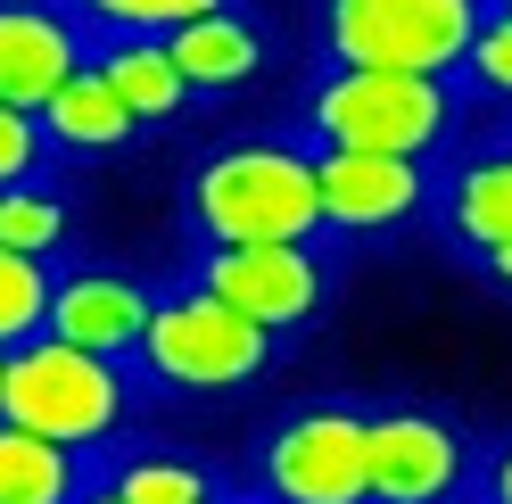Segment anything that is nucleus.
Wrapping results in <instances>:
<instances>
[{
    "mask_svg": "<svg viewBox=\"0 0 512 504\" xmlns=\"http://www.w3.org/2000/svg\"><path fill=\"white\" fill-rule=\"evenodd\" d=\"M281 356L273 331L240 323L232 306H215L207 290H157V314H149V339H141V381L166 389V397H232L248 381H265Z\"/></svg>",
    "mask_w": 512,
    "mask_h": 504,
    "instance_id": "39448f33",
    "label": "nucleus"
},
{
    "mask_svg": "<svg viewBox=\"0 0 512 504\" xmlns=\"http://www.w3.org/2000/svg\"><path fill=\"white\" fill-rule=\"evenodd\" d=\"M471 438L438 405H380L372 414V504H463Z\"/></svg>",
    "mask_w": 512,
    "mask_h": 504,
    "instance_id": "6e6552de",
    "label": "nucleus"
},
{
    "mask_svg": "<svg viewBox=\"0 0 512 504\" xmlns=\"http://www.w3.org/2000/svg\"><path fill=\"white\" fill-rule=\"evenodd\" d=\"M479 504H512V430L488 447V463H479Z\"/></svg>",
    "mask_w": 512,
    "mask_h": 504,
    "instance_id": "4be33fe9",
    "label": "nucleus"
},
{
    "mask_svg": "<svg viewBox=\"0 0 512 504\" xmlns=\"http://www.w3.org/2000/svg\"><path fill=\"white\" fill-rule=\"evenodd\" d=\"M42 133H50V149H67V157H108V149H133V141H141V116L83 67V75L42 108Z\"/></svg>",
    "mask_w": 512,
    "mask_h": 504,
    "instance_id": "2eb2a0df",
    "label": "nucleus"
},
{
    "mask_svg": "<svg viewBox=\"0 0 512 504\" xmlns=\"http://www.w3.org/2000/svg\"><path fill=\"white\" fill-rule=\"evenodd\" d=\"M182 215L199 248H314L323 240V182L298 141H223L182 182Z\"/></svg>",
    "mask_w": 512,
    "mask_h": 504,
    "instance_id": "f257e3e1",
    "label": "nucleus"
},
{
    "mask_svg": "<svg viewBox=\"0 0 512 504\" xmlns=\"http://www.w3.org/2000/svg\"><path fill=\"white\" fill-rule=\"evenodd\" d=\"M504 157H512V149H504Z\"/></svg>",
    "mask_w": 512,
    "mask_h": 504,
    "instance_id": "a878e982",
    "label": "nucleus"
},
{
    "mask_svg": "<svg viewBox=\"0 0 512 504\" xmlns=\"http://www.w3.org/2000/svg\"><path fill=\"white\" fill-rule=\"evenodd\" d=\"M479 25H488L479 0H331L323 9V50L347 75L455 83L471 67Z\"/></svg>",
    "mask_w": 512,
    "mask_h": 504,
    "instance_id": "7ed1b4c3",
    "label": "nucleus"
},
{
    "mask_svg": "<svg viewBox=\"0 0 512 504\" xmlns=\"http://www.w3.org/2000/svg\"><path fill=\"white\" fill-rule=\"evenodd\" d=\"M190 290H207L215 306H232L256 331L290 339L331 306V265H323V248H199Z\"/></svg>",
    "mask_w": 512,
    "mask_h": 504,
    "instance_id": "0eeeda50",
    "label": "nucleus"
},
{
    "mask_svg": "<svg viewBox=\"0 0 512 504\" xmlns=\"http://www.w3.org/2000/svg\"><path fill=\"white\" fill-rule=\"evenodd\" d=\"M149 314H157L149 281L116 273V265H83L50 298V339H67L83 356H108V364H133L141 339H149Z\"/></svg>",
    "mask_w": 512,
    "mask_h": 504,
    "instance_id": "9b49d317",
    "label": "nucleus"
},
{
    "mask_svg": "<svg viewBox=\"0 0 512 504\" xmlns=\"http://www.w3.org/2000/svg\"><path fill=\"white\" fill-rule=\"evenodd\" d=\"M0 364H9V356H0Z\"/></svg>",
    "mask_w": 512,
    "mask_h": 504,
    "instance_id": "393cba45",
    "label": "nucleus"
},
{
    "mask_svg": "<svg viewBox=\"0 0 512 504\" xmlns=\"http://www.w3.org/2000/svg\"><path fill=\"white\" fill-rule=\"evenodd\" d=\"M166 58L182 67V83H190V100H223V91H248L256 75H265V58H273V42H265V25H256L248 9H207L199 25H182V34L166 42Z\"/></svg>",
    "mask_w": 512,
    "mask_h": 504,
    "instance_id": "f8f14e48",
    "label": "nucleus"
},
{
    "mask_svg": "<svg viewBox=\"0 0 512 504\" xmlns=\"http://www.w3.org/2000/svg\"><path fill=\"white\" fill-rule=\"evenodd\" d=\"M314 182H323V232L380 248L430 207V166L413 157H364V149H314Z\"/></svg>",
    "mask_w": 512,
    "mask_h": 504,
    "instance_id": "1a4fd4ad",
    "label": "nucleus"
},
{
    "mask_svg": "<svg viewBox=\"0 0 512 504\" xmlns=\"http://www.w3.org/2000/svg\"><path fill=\"white\" fill-rule=\"evenodd\" d=\"M75 232V199L58 191V182H25V191H0V248L9 257H34L50 265L58 248Z\"/></svg>",
    "mask_w": 512,
    "mask_h": 504,
    "instance_id": "f3484780",
    "label": "nucleus"
},
{
    "mask_svg": "<svg viewBox=\"0 0 512 504\" xmlns=\"http://www.w3.org/2000/svg\"><path fill=\"white\" fill-rule=\"evenodd\" d=\"M479 265H488V281H496V290H512V240L496 248V257H479Z\"/></svg>",
    "mask_w": 512,
    "mask_h": 504,
    "instance_id": "5701e85b",
    "label": "nucleus"
},
{
    "mask_svg": "<svg viewBox=\"0 0 512 504\" xmlns=\"http://www.w3.org/2000/svg\"><path fill=\"white\" fill-rule=\"evenodd\" d=\"M306 133H314V149H364V157H413V166H430L446 149V133H455V83L323 67L314 91H306Z\"/></svg>",
    "mask_w": 512,
    "mask_h": 504,
    "instance_id": "20e7f679",
    "label": "nucleus"
},
{
    "mask_svg": "<svg viewBox=\"0 0 512 504\" xmlns=\"http://www.w3.org/2000/svg\"><path fill=\"white\" fill-rule=\"evenodd\" d=\"M108 496H124V504H215L223 488L190 455H133L124 471H108Z\"/></svg>",
    "mask_w": 512,
    "mask_h": 504,
    "instance_id": "a211bd4d",
    "label": "nucleus"
},
{
    "mask_svg": "<svg viewBox=\"0 0 512 504\" xmlns=\"http://www.w3.org/2000/svg\"><path fill=\"white\" fill-rule=\"evenodd\" d=\"M91 488V455H67L34 430H9L0 422V504H83Z\"/></svg>",
    "mask_w": 512,
    "mask_h": 504,
    "instance_id": "dca6fc26",
    "label": "nucleus"
},
{
    "mask_svg": "<svg viewBox=\"0 0 512 504\" xmlns=\"http://www.w3.org/2000/svg\"><path fill=\"white\" fill-rule=\"evenodd\" d=\"M248 504H372V414L347 397H314L281 414L256 447Z\"/></svg>",
    "mask_w": 512,
    "mask_h": 504,
    "instance_id": "423d86ee",
    "label": "nucleus"
},
{
    "mask_svg": "<svg viewBox=\"0 0 512 504\" xmlns=\"http://www.w3.org/2000/svg\"><path fill=\"white\" fill-rule=\"evenodd\" d=\"M133 372L108 364V356H83L67 339H25V348L0 364V422L9 430H34L67 455H100L133 430Z\"/></svg>",
    "mask_w": 512,
    "mask_h": 504,
    "instance_id": "f03ea898",
    "label": "nucleus"
},
{
    "mask_svg": "<svg viewBox=\"0 0 512 504\" xmlns=\"http://www.w3.org/2000/svg\"><path fill=\"white\" fill-rule=\"evenodd\" d=\"M488 100H512V9H488V25H479L471 42V67H463Z\"/></svg>",
    "mask_w": 512,
    "mask_h": 504,
    "instance_id": "412c9836",
    "label": "nucleus"
},
{
    "mask_svg": "<svg viewBox=\"0 0 512 504\" xmlns=\"http://www.w3.org/2000/svg\"><path fill=\"white\" fill-rule=\"evenodd\" d=\"M50 298H58L50 265L9 257V248H0V356H17L25 339H42V331H50Z\"/></svg>",
    "mask_w": 512,
    "mask_h": 504,
    "instance_id": "6ab92c4d",
    "label": "nucleus"
},
{
    "mask_svg": "<svg viewBox=\"0 0 512 504\" xmlns=\"http://www.w3.org/2000/svg\"><path fill=\"white\" fill-rule=\"evenodd\" d=\"M215 504H248V496H215Z\"/></svg>",
    "mask_w": 512,
    "mask_h": 504,
    "instance_id": "b1692460",
    "label": "nucleus"
},
{
    "mask_svg": "<svg viewBox=\"0 0 512 504\" xmlns=\"http://www.w3.org/2000/svg\"><path fill=\"white\" fill-rule=\"evenodd\" d=\"M446 240L471 248V257H496V248L512 240V157L488 149V157H463L455 174H446Z\"/></svg>",
    "mask_w": 512,
    "mask_h": 504,
    "instance_id": "4468645a",
    "label": "nucleus"
},
{
    "mask_svg": "<svg viewBox=\"0 0 512 504\" xmlns=\"http://www.w3.org/2000/svg\"><path fill=\"white\" fill-rule=\"evenodd\" d=\"M83 42H91V75L141 116V133H149V124H182L190 83H182V67L166 58V42H108V34H83Z\"/></svg>",
    "mask_w": 512,
    "mask_h": 504,
    "instance_id": "ddd939ff",
    "label": "nucleus"
},
{
    "mask_svg": "<svg viewBox=\"0 0 512 504\" xmlns=\"http://www.w3.org/2000/svg\"><path fill=\"white\" fill-rule=\"evenodd\" d=\"M91 67L83 9H42V0H0V108L42 116L58 91Z\"/></svg>",
    "mask_w": 512,
    "mask_h": 504,
    "instance_id": "9d476101",
    "label": "nucleus"
},
{
    "mask_svg": "<svg viewBox=\"0 0 512 504\" xmlns=\"http://www.w3.org/2000/svg\"><path fill=\"white\" fill-rule=\"evenodd\" d=\"M42 166H50V133H42V116L0 108V191H25V182H42Z\"/></svg>",
    "mask_w": 512,
    "mask_h": 504,
    "instance_id": "aec40b11",
    "label": "nucleus"
}]
</instances>
